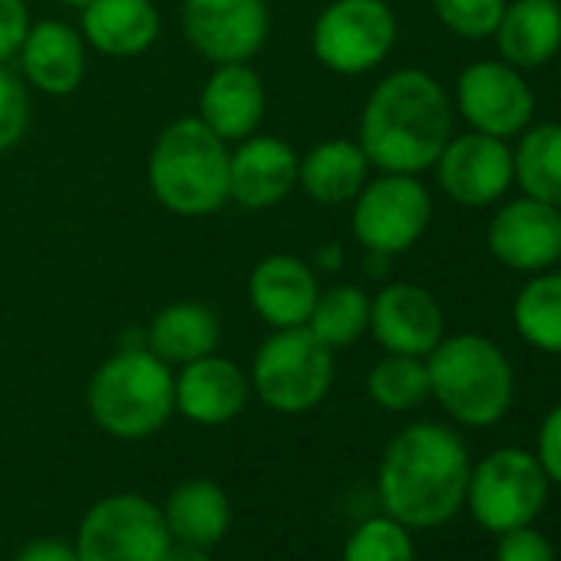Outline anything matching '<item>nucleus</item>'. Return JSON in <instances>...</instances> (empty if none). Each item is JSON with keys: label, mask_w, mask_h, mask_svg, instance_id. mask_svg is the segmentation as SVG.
I'll list each match as a JSON object with an SVG mask.
<instances>
[{"label": "nucleus", "mask_w": 561, "mask_h": 561, "mask_svg": "<svg viewBox=\"0 0 561 561\" xmlns=\"http://www.w3.org/2000/svg\"><path fill=\"white\" fill-rule=\"evenodd\" d=\"M344 561H416L410 528L390 515L370 518L347 538Z\"/></svg>", "instance_id": "c756f323"}, {"label": "nucleus", "mask_w": 561, "mask_h": 561, "mask_svg": "<svg viewBox=\"0 0 561 561\" xmlns=\"http://www.w3.org/2000/svg\"><path fill=\"white\" fill-rule=\"evenodd\" d=\"M436 175H439V188L453 202L469 205V208L492 205L515 182L512 149L505 146V139H495L485 133L456 136L439 152Z\"/></svg>", "instance_id": "ddd939ff"}, {"label": "nucleus", "mask_w": 561, "mask_h": 561, "mask_svg": "<svg viewBox=\"0 0 561 561\" xmlns=\"http://www.w3.org/2000/svg\"><path fill=\"white\" fill-rule=\"evenodd\" d=\"M185 41L208 64H251L271 34L267 0H185Z\"/></svg>", "instance_id": "9b49d317"}, {"label": "nucleus", "mask_w": 561, "mask_h": 561, "mask_svg": "<svg viewBox=\"0 0 561 561\" xmlns=\"http://www.w3.org/2000/svg\"><path fill=\"white\" fill-rule=\"evenodd\" d=\"M433 218V198L416 175L383 172L367 182L354 198V234L374 254H403L410 251Z\"/></svg>", "instance_id": "9d476101"}, {"label": "nucleus", "mask_w": 561, "mask_h": 561, "mask_svg": "<svg viewBox=\"0 0 561 561\" xmlns=\"http://www.w3.org/2000/svg\"><path fill=\"white\" fill-rule=\"evenodd\" d=\"M430 397L462 426L499 423L515 397V374L502 347L482 334L443 337L426 357Z\"/></svg>", "instance_id": "39448f33"}, {"label": "nucleus", "mask_w": 561, "mask_h": 561, "mask_svg": "<svg viewBox=\"0 0 561 561\" xmlns=\"http://www.w3.org/2000/svg\"><path fill=\"white\" fill-rule=\"evenodd\" d=\"M397 44V14L387 0H334L311 31V50L321 67L341 77H360L380 67Z\"/></svg>", "instance_id": "6e6552de"}, {"label": "nucleus", "mask_w": 561, "mask_h": 561, "mask_svg": "<svg viewBox=\"0 0 561 561\" xmlns=\"http://www.w3.org/2000/svg\"><path fill=\"white\" fill-rule=\"evenodd\" d=\"M469 453L462 439L439 423L400 430L380 462V502L407 528L446 525L466 505Z\"/></svg>", "instance_id": "f03ea898"}, {"label": "nucleus", "mask_w": 561, "mask_h": 561, "mask_svg": "<svg viewBox=\"0 0 561 561\" xmlns=\"http://www.w3.org/2000/svg\"><path fill=\"white\" fill-rule=\"evenodd\" d=\"M14 561H80L77 545H67L60 538H37L21 548Z\"/></svg>", "instance_id": "c9c22d12"}, {"label": "nucleus", "mask_w": 561, "mask_h": 561, "mask_svg": "<svg viewBox=\"0 0 561 561\" xmlns=\"http://www.w3.org/2000/svg\"><path fill=\"white\" fill-rule=\"evenodd\" d=\"M512 318L531 347L561 354V271H538L518 291Z\"/></svg>", "instance_id": "bb28decb"}, {"label": "nucleus", "mask_w": 561, "mask_h": 561, "mask_svg": "<svg viewBox=\"0 0 561 561\" xmlns=\"http://www.w3.org/2000/svg\"><path fill=\"white\" fill-rule=\"evenodd\" d=\"M60 4H67V8H87L90 0H60Z\"/></svg>", "instance_id": "4c0bfd02"}, {"label": "nucleus", "mask_w": 561, "mask_h": 561, "mask_svg": "<svg viewBox=\"0 0 561 561\" xmlns=\"http://www.w3.org/2000/svg\"><path fill=\"white\" fill-rule=\"evenodd\" d=\"M18 57L27 83L47 96H70L87 77V41L64 21L34 24Z\"/></svg>", "instance_id": "aec40b11"}, {"label": "nucleus", "mask_w": 561, "mask_h": 561, "mask_svg": "<svg viewBox=\"0 0 561 561\" xmlns=\"http://www.w3.org/2000/svg\"><path fill=\"white\" fill-rule=\"evenodd\" d=\"M367 393L377 407L403 413L430 400V370L426 357H407V354H387L380 364H374L367 377Z\"/></svg>", "instance_id": "c85d7f7f"}, {"label": "nucleus", "mask_w": 561, "mask_h": 561, "mask_svg": "<svg viewBox=\"0 0 561 561\" xmlns=\"http://www.w3.org/2000/svg\"><path fill=\"white\" fill-rule=\"evenodd\" d=\"M162 21L152 0H90L80 8V34L103 57L129 60L159 41Z\"/></svg>", "instance_id": "412c9836"}, {"label": "nucleus", "mask_w": 561, "mask_h": 561, "mask_svg": "<svg viewBox=\"0 0 561 561\" xmlns=\"http://www.w3.org/2000/svg\"><path fill=\"white\" fill-rule=\"evenodd\" d=\"M228 142L198 116L175 119L149 152V188L172 215H215L228 202Z\"/></svg>", "instance_id": "7ed1b4c3"}, {"label": "nucleus", "mask_w": 561, "mask_h": 561, "mask_svg": "<svg viewBox=\"0 0 561 561\" xmlns=\"http://www.w3.org/2000/svg\"><path fill=\"white\" fill-rule=\"evenodd\" d=\"M162 561H211V558H208V548L172 538L169 548H165V554H162Z\"/></svg>", "instance_id": "e433bc0d"}, {"label": "nucleus", "mask_w": 561, "mask_h": 561, "mask_svg": "<svg viewBox=\"0 0 561 561\" xmlns=\"http://www.w3.org/2000/svg\"><path fill=\"white\" fill-rule=\"evenodd\" d=\"M489 251L512 271L538 274L561 257V208L538 198H515L492 215Z\"/></svg>", "instance_id": "4468645a"}, {"label": "nucleus", "mask_w": 561, "mask_h": 561, "mask_svg": "<svg viewBox=\"0 0 561 561\" xmlns=\"http://www.w3.org/2000/svg\"><path fill=\"white\" fill-rule=\"evenodd\" d=\"M456 110L472 126L495 139H508L528 129L535 96L512 64H472L456 80Z\"/></svg>", "instance_id": "f8f14e48"}, {"label": "nucleus", "mask_w": 561, "mask_h": 561, "mask_svg": "<svg viewBox=\"0 0 561 561\" xmlns=\"http://www.w3.org/2000/svg\"><path fill=\"white\" fill-rule=\"evenodd\" d=\"M172 535L165 515L136 492L100 499L77 535L80 561H162Z\"/></svg>", "instance_id": "1a4fd4ad"}, {"label": "nucleus", "mask_w": 561, "mask_h": 561, "mask_svg": "<svg viewBox=\"0 0 561 561\" xmlns=\"http://www.w3.org/2000/svg\"><path fill=\"white\" fill-rule=\"evenodd\" d=\"M334 383V351L308 328H280L254 354L251 390L277 413L314 410Z\"/></svg>", "instance_id": "423d86ee"}, {"label": "nucleus", "mask_w": 561, "mask_h": 561, "mask_svg": "<svg viewBox=\"0 0 561 561\" xmlns=\"http://www.w3.org/2000/svg\"><path fill=\"white\" fill-rule=\"evenodd\" d=\"M221 321L211 308L195 301H179L162 308L146 331V347L165 364H192L218 351Z\"/></svg>", "instance_id": "b1692460"}, {"label": "nucleus", "mask_w": 561, "mask_h": 561, "mask_svg": "<svg viewBox=\"0 0 561 561\" xmlns=\"http://www.w3.org/2000/svg\"><path fill=\"white\" fill-rule=\"evenodd\" d=\"M331 351L357 344L370 331V298L357 285H337L318 295V305L305 324Z\"/></svg>", "instance_id": "cd10ccee"}, {"label": "nucleus", "mask_w": 561, "mask_h": 561, "mask_svg": "<svg viewBox=\"0 0 561 561\" xmlns=\"http://www.w3.org/2000/svg\"><path fill=\"white\" fill-rule=\"evenodd\" d=\"M267 90L251 64H218L198 93V119L225 142L254 136L264 123Z\"/></svg>", "instance_id": "a211bd4d"}, {"label": "nucleus", "mask_w": 561, "mask_h": 561, "mask_svg": "<svg viewBox=\"0 0 561 561\" xmlns=\"http://www.w3.org/2000/svg\"><path fill=\"white\" fill-rule=\"evenodd\" d=\"M535 459L541 462L548 482H558L561 485V403L545 416V423L538 430Z\"/></svg>", "instance_id": "f704fd0d"}, {"label": "nucleus", "mask_w": 561, "mask_h": 561, "mask_svg": "<svg viewBox=\"0 0 561 561\" xmlns=\"http://www.w3.org/2000/svg\"><path fill=\"white\" fill-rule=\"evenodd\" d=\"M548 499V476L535 453L525 449H495L469 472L466 502L472 518L485 531H508L531 525Z\"/></svg>", "instance_id": "0eeeda50"}, {"label": "nucleus", "mask_w": 561, "mask_h": 561, "mask_svg": "<svg viewBox=\"0 0 561 561\" xmlns=\"http://www.w3.org/2000/svg\"><path fill=\"white\" fill-rule=\"evenodd\" d=\"M298 162L301 156L280 136L254 133L241 139L228 159V202L248 211L285 202L298 188Z\"/></svg>", "instance_id": "2eb2a0df"}, {"label": "nucleus", "mask_w": 561, "mask_h": 561, "mask_svg": "<svg viewBox=\"0 0 561 561\" xmlns=\"http://www.w3.org/2000/svg\"><path fill=\"white\" fill-rule=\"evenodd\" d=\"M512 165L528 198L561 208V123L528 129L512 152Z\"/></svg>", "instance_id": "a878e982"}, {"label": "nucleus", "mask_w": 561, "mask_h": 561, "mask_svg": "<svg viewBox=\"0 0 561 561\" xmlns=\"http://www.w3.org/2000/svg\"><path fill=\"white\" fill-rule=\"evenodd\" d=\"M508 0H433L436 18L466 41H485L495 34Z\"/></svg>", "instance_id": "7c9ffc66"}, {"label": "nucleus", "mask_w": 561, "mask_h": 561, "mask_svg": "<svg viewBox=\"0 0 561 561\" xmlns=\"http://www.w3.org/2000/svg\"><path fill=\"white\" fill-rule=\"evenodd\" d=\"M165 528L175 541L211 548L231 525V505L218 482L188 479L172 489L165 502Z\"/></svg>", "instance_id": "393cba45"}, {"label": "nucleus", "mask_w": 561, "mask_h": 561, "mask_svg": "<svg viewBox=\"0 0 561 561\" xmlns=\"http://www.w3.org/2000/svg\"><path fill=\"white\" fill-rule=\"evenodd\" d=\"M370 331L387 354L430 357L446 337V321L439 301L426 288L397 280L370 298Z\"/></svg>", "instance_id": "dca6fc26"}, {"label": "nucleus", "mask_w": 561, "mask_h": 561, "mask_svg": "<svg viewBox=\"0 0 561 561\" xmlns=\"http://www.w3.org/2000/svg\"><path fill=\"white\" fill-rule=\"evenodd\" d=\"M495 561H554V548L531 525H518L499 535Z\"/></svg>", "instance_id": "473e14b6"}, {"label": "nucleus", "mask_w": 561, "mask_h": 561, "mask_svg": "<svg viewBox=\"0 0 561 561\" xmlns=\"http://www.w3.org/2000/svg\"><path fill=\"white\" fill-rule=\"evenodd\" d=\"M31 27L34 21L24 0H0V64H11L21 54Z\"/></svg>", "instance_id": "72a5a7b5"}, {"label": "nucleus", "mask_w": 561, "mask_h": 561, "mask_svg": "<svg viewBox=\"0 0 561 561\" xmlns=\"http://www.w3.org/2000/svg\"><path fill=\"white\" fill-rule=\"evenodd\" d=\"M453 139V103L426 70H397L374 87L360 113V149L380 172L420 175Z\"/></svg>", "instance_id": "f257e3e1"}, {"label": "nucleus", "mask_w": 561, "mask_h": 561, "mask_svg": "<svg viewBox=\"0 0 561 561\" xmlns=\"http://www.w3.org/2000/svg\"><path fill=\"white\" fill-rule=\"evenodd\" d=\"M248 393L251 380L244 377V370L218 354L182 364L175 377V410L198 426L231 423L244 410Z\"/></svg>", "instance_id": "6ab92c4d"}, {"label": "nucleus", "mask_w": 561, "mask_h": 561, "mask_svg": "<svg viewBox=\"0 0 561 561\" xmlns=\"http://www.w3.org/2000/svg\"><path fill=\"white\" fill-rule=\"evenodd\" d=\"M87 403L96 426L110 436L142 439L175 413V374L149 347H126L96 367Z\"/></svg>", "instance_id": "20e7f679"}, {"label": "nucleus", "mask_w": 561, "mask_h": 561, "mask_svg": "<svg viewBox=\"0 0 561 561\" xmlns=\"http://www.w3.org/2000/svg\"><path fill=\"white\" fill-rule=\"evenodd\" d=\"M31 126V93L27 83L0 64V152L14 149Z\"/></svg>", "instance_id": "2f4dec72"}, {"label": "nucleus", "mask_w": 561, "mask_h": 561, "mask_svg": "<svg viewBox=\"0 0 561 561\" xmlns=\"http://www.w3.org/2000/svg\"><path fill=\"white\" fill-rule=\"evenodd\" d=\"M515 70H538L561 50V0H512L492 34Z\"/></svg>", "instance_id": "4be33fe9"}, {"label": "nucleus", "mask_w": 561, "mask_h": 561, "mask_svg": "<svg viewBox=\"0 0 561 561\" xmlns=\"http://www.w3.org/2000/svg\"><path fill=\"white\" fill-rule=\"evenodd\" d=\"M321 295V280L314 267L295 254H267L251 267L248 298L254 314L280 331V328H305Z\"/></svg>", "instance_id": "f3484780"}, {"label": "nucleus", "mask_w": 561, "mask_h": 561, "mask_svg": "<svg viewBox=\"0 0 561 561\" xmlns=\"http://www.w3.org/2000/svg\"><path fill=\"white\" fill-rule=\"evenodd\" d=\"M367 175H370V159L364 156L360 142L351 139L318 142L298 162V188L321 205L354 202L357 192L367 185Z\"/></svg>", "instance_id": "5701e85b"}]
</instances>
